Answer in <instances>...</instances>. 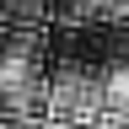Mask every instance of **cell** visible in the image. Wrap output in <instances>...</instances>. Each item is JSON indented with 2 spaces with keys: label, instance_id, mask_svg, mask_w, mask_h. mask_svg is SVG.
<instances>
[{
  "label": "cell",
  "instance_id": "5",
  "mask_svg": "<svg viewBox=\"0 0 129 129\" xmlns=\"http://www.w3.org/2000/svg\"><path fill=\"white\" fill-rule=\"evenodd\" d=\"M91 129H129L124 113H102V118H91Z\"/></svg>",
  "mask_w": 129,
  "mask_h": 129
},
{
  "label": "cell",
  "instance_id": "3",
  "mask_svg": "<svg viewBox=\"0 0 129 129\" xmlns=\"http://www.w3.org/2000/svg\"><path fill=\"white\" fill-rule=\"evenodd\" d=\"M0 16H11V22H38L43 0H0Z\"/></svg>",
  "mask_w": 129,
  "mask_h": 129
},
{
  "label": "cell",
  "instance_id": "2",
  "mask_svg": "<svg viewBox=\"0 0 129 129\" xmlns=\"http://www.w3.org/2000/svg\"><path fill=\"white\" fill-rule=\"evenodd\" d=\"M102 113H124L129 118V64L102 75Z\"/></svg>",
  "mask_w": 129,
  "mask_h": 129
},
{
  "label": "cell",
  "instance_id": "6",
  "mask_svg": "<svg viewBox=\"0 0 129 129\" xmlns=\"http://www.w3.org/2000/svg\"><path fill=\"white\" fill-rule=\"evenodd\" d=\"M48 129H91V124H54V118H48Z\"/></svg>",
  "mask_w": 129,
  "mask_h": 129
},
{
  "label": "cell",
  "instance_id": "1",
  "mask_svg": "<svg viewBox=\"0 0 129 129\" xmlns=\"http://www.w3.org/2000/svg\"><path fill=\"white\" fill-rule=\"evenodd\" d=\"M48 118L54 124H91L102 118V75L64 70L48 81Z\"/></svg>",
  "mask_w": 129,
  "mask_h": 129
},
{
  "label": "cell",
  "instance_id": "4",
  "mask_svg": "<svg viewBox=\"0 0 129 129\" xmlns=\"http://www.w3.org/2000/svg\"><path fill=\"white\" fill-rule=\"evenodd\" d=\"M59 6L70 11V16H102V6H108V0H59Z\"/></svg>",
  "mask_w": 129,
  "mask_h": 129
}]
</instances>
